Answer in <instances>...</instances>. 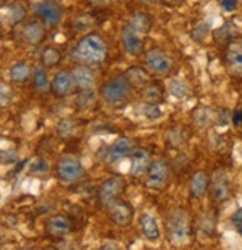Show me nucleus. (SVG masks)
Instances as JSON below:
<instances>
[{
  "instance_id": "nucleus-1",
  "label": "nucleus",
  "mask_w": 242,
  "mask_h": 250,
  "mask_svg": "<svg viewBox=\"0 0 242 250\" xmlns=\"http://www.w3.org/2000/svg\"><path fill=\"white\" fill-rule=\"evenodd\" d=\"M108 43L97 33H89L81 38L71 51V59L76 64L96 66L106 60Z\"/></svg>"
},
{
  "instance_id": "nucleus-2",
  "label": "nucleus",
  "mask_w": 242,
  "mask_h": 250,
  "mask_svg": "<svg viewBox=\"0 0 242 250\" xmlns=\"http://www.w3.org/2000/svg\"><path fill=\"white\" fill-rule=\"evenodd\" d=\"M165 228H166V235L168 240L175 244V246H181L184 244L190 235H191V220L187 211L177 208L169 211L165 220Z\"/></svg>"
},
{
  "instance_id": "nucleus-3",
  "label": "nucleus",
  "mask_w": 242,
  "mask_h": 250,
  "mask_svg": "<svg viewBox=\"0 0 242 250\" xmlns=\"http://www.w3.org/2000/svg\"><path fill=\"white\" fill-rule=\"evenodd\" d=\"M131 88H133V85L126 75H117L102 85L100 98L109 105H117L129 98Z\"/></svg>"
},
{
  "instance_id": "nucleus-4",
  "label": "nucleus",
  "mask_w": 242,
  "mask_h": 250,
  "mask_svg": "<svg viewBox=\"0 0 242 250\" xmlns=\"http://www.w3.org/2000/svg\"><path fill=\"white\" fill-rule=\"evenodd\" d=\"M33 14L39 21L43 22V26L50 29L57 27L64 15L60 3L54 2V0H40V2L35 3Z\"/></svg>"
},
{
  "instance_id": "nucleus-5",
  "label": "nucleus",
  "mask_w": 242,
  "mask_h": 250,
  "mask_svg": "<svg viewBox=\"0 0 242 250\" xmlns=\"http://www.w3.org/2000/svg\"><path fill=\"white\" fill-rule=\"evenodd\" d=\"M82 164L76 156L64 154L61 156L56 165V175L63 183H74L82 175Z\"/></svg>"
},
{
  "instance_id": "nucleus-6",
  "label": "nucleus",
  "mask_w": 242,
  "mask_h": 250,
  "mask_svg": "<svg viewBox=\"0 0 242 250\" xmlns=\"http://www.w3.org/2000/svg\"><path fill=\"white\" fill-rule=\"evenodd\" d=\"M224 62L226 69L232 77L242 78V38H232L227 41Z\"/></svg>"
},
{
  "instance_id": "nucleus-7",
  "label": "nucleus",
  "mask_w": 242,
  "mask_h": 250,
  "mask_svg": "<svg viewBox=\"0 0 242 250\" xmlns=\"http://www.w3.org/2000/svg\"><path fill=\"white\" fill-rule=\"evenodd\" d=\"M17 27L19 30L18 39L27 45H32V47H36V45H39L45 39V26H43V22L39 20L24 21V22H21V24H18Z\"/></svg>"
},
{
  "instance_id": "nucleus-8",
  "label": "nucleus",
  "mask_w": 242,
  "mask_h": 250,
  "mask_svg": "<svg viewBox=\"0 0 242 250\" xmlns=\"http://www.w3.org/2000/svg\"><path fill=\"white\" fill-rule=\"evenodd\" d=\"M120 39L123 43V48L126 53H129L130 56H139L144 50V33L139 32L136 27H133L127 22V24L123 26L121 33H120Z\"/></svg>"
},
{
  "instance_id": "nucleus-9",
  "label": "nucleus",
  "mask_w": 242,
  "mask_h": 250,
  "mask_svg": "<svg viewBox=\"0 0 242 250\" xmlns=\"http://www.w3.org/2000/svg\"><path fill=\"white\" fill-rule=\"evenodd\" d=\"M169 178V164L165 159H159V161L152 162L148 172L145 186L151 190H160L166 186Z\"/></svg>"
},
{
  "instance_id": "nucleus-10",
  "label": "nucleus",
  "mask_w": 242,
  "mask_h": 250,
  "mask_svg": "<svg viewBox=\"0 0 242 250\" xmlns=\"http://www.w3.org/2000/svg\"><path fill=\"white\" fill-rule=\"evenodd\" d=\"M123 188H124V180L120 175H115L112 178L103 181V185L100 186L99 193H97L99 206L108 208L118 198V195L121 193Z\"/></svg>"
},
{
  "instance_id": "nucleus-11",
  "label": "nucleus",
  "mask_w": 242,
  "mask_h": 250,
  "mask_svg": "<svg viewBox=\"0 0 242 250\" xmlns=\"http://www.w3.org/2000/svg\"><path fill=\"white\" fill-rule=\"evenodd\" d=\"M133 207L123 199H115L111 206L108 207V216L111 222L117 226H129L133 220Z\"/></svg>"
},
{
  "instance_id": "nucleus-12",
  "label": "nucleus",
  "mask_w": 242,
  "mask_h": 250,
  "mask_svg": "<svg viewBox=\"0 0 242 250\" xmlns=\"http://www.w3.org/2000/svg\"><path fill=\"white\" fill-rule=\"evenodd\" d=\"M145 64L151 72L157 75H166L172 69V60L166 53H163L159 48L149 50L145 54Z\"/></svg>"
},
{
  "instance_id": "nucleus-13",
  "label": "nucleus",
  "mask_w": 242,
  "mask_h": 250,
  "mask_svg": "<svg viewBox=\"0 0 242 250\" xmlns=\"http://www.w3.org/2000/svg\"><path fill=\"white\" fill-rule=\"evenodd\" d=\"M211 198L215 202H223L229 198L230 193V183L227 174L223 169H218L214 172V175L211 177Z\"/></svg>"
},
{
  "instance_id": "nucleus-14",
  "label": "nucleus",
  "mask_w": 242,
  "mask_h": 250,
  "mask_svg": "<svg viewBox=\"0 0 242 250\" xmlns=\"http://www.w3.org/2000/svg\"><path fill=\"white\" fill-rule=\"evenodd\" d=\"M76 87L72 71H60L54 75L53 81H51V90L53 93L58 98H66L69 96L74 88Z\"/></svg>"
},
{
  "instance_id": "nucleus-15",
  "label": "nucleus",
  "mask_w": 242,
  "mask_h": 250,
  "mask_svg": "<svg viewBox=\"0 0 242 250\" xmlns=\"http://www.w3.org/2000/svg\"><path fill=\"white\" fill-rule=\"evenodd\" d=\"M133 151H135V143H133V140L123 136V138H118L111 147L108 148L105 161L108 164H117L118 161H121L123 157L131 154Z\"/></svg>"
},
{
  "instance_id": "nucleus-16",
  "label": "nucleus",
  "mask_w": 242,
  "mask_h": 250,
  "mask_svg": "<svg viewBox=\"0 0 242 250\" xmlns=\"http://www.w3.org/2000/svg\"><path fill=\"white\" fill-rule=\"evenodd\" d=\"M72 229L71 220L63 214H54L45 222V232L53 238H64Z\"/></svg>"
},
{
  "instance_id": "nucleus-17",
  "label": "nucleus",
  "mask_w": 242,
  "mask_h": 250,
  "mask_svg": "<svg viewBox=\"0 0 242 250\" xmlns=\"http://www.w3.org/2000/svg\"><path fill=\"white\" fill-rule=\"evenodd\" d=\"M130 175L131 177H142L148 172L151 164H152V157L151 153L145 148H138L131 153L130 159Z\"/></svg>"
},
{
  "instance_id": "nucleus-18",
  "label": "nucleus",
  "mask_w": 242,
  "mask_h": 250,
  "mask_svg": "<svg viewBox=\"0 0 242 250\" xmlns=\"http://www.w3.org/2000/svg\"><path fill=\"white\" fill-rule=\"evenodd\" d=\"M75 84L79 90H92L96 85V78L93 75V72L89 69V66H82L78 64L75 69L72 71Z\"/></svg>"
},
{
  "instance_id": "nucleus-19",
  "label": "nucleus",
  "mask_w": 242,
  "mask_h": 250,
  "mask_svg": "<svg viewBox=\"0 0 242 250\" xmlns=\"http://www.w3.org/2000/svg\"><path fill=\"white\" fill-rule=\"evenodd\" d=\"M139 225H141L142 235L148 241H157L160 238V228H159L157 220L154 216H151L148 213L142 214L141 219H139Z\"/></svg>"
},
{
  "instance_id": "nucleus-20",
  "label": "nucleus",
  "mask_w": 242,
  "mask_h": 250,
  "mask_svg": "<svg viewBox=\"0 0 242 250\" xmlns=\"http://www.w3.org/2000/svg\"><path fill=\"white\" fill-rule=\"evenodd\" d=\"M208 185H209V180L205 171H196L190 180V192L193 195V198L199 199L202 198L206 190H208Z\"/></svg>"
},
{
  "instance_id": "nucleus-21",
  "label": "nucleus",
  "mask_w": 242,
  "mask_h": 250,
  "mask_svg": "<svg viewBox=\"0 0 242 250\" xmlns=\"http://www.w3.org/2000/svg\"><path fill=\"white\" fill-rule=\"evenodd\" d=\"M9 78L15 84H26L32 78V67L26 62H17L11 66Z\"/></svg>"
},
{
  "instance_id": "nucleus-22",
  "label": "nucleus",
  "mask_w": 242,
  "mask_h": 250,
  "mask_svg": "<svg viewBox=\"0 0 242 250\" xmlns=\"http://www.w3.org/2000/svg\"><path fill=\"white\" fill-rule=\"evenodd\" d=\"M27 18V9L21 2H12L8 6V22L9 26L17 27L21 22H24Z\"/></svg>"
},
{
  "instance_id": "nucleus-23",
  "label": "nucleus",
  "mask_w": 242,
  "mask_h": 250,
  "mask_svg": "<svg viewBox=\"0 0 242 250\" xmlns=\"http://www.w3.org/2000/svg\"><path fill=\"white\" fill-rule=\"evenodd\" d=\"M33 84L35 88L37 90L39 93H47L48 90L51 88V83L48 80V72L45 69V66H37L35 67L33 71Z\"/></svg>"
},
{
  "instance_id": "nucleus-24",
  "label": "nucleus",
  "mask_w": 242,
  "mask_h": 250,
  "mask_svg": "<svg viewBox=\"0 0 242 250\" xmlns=\"http://www.w3.org/2000/svg\"><path fill=\"white\" fill-rule=\"evenodd\" d=\"M129 81L131 83V85H144L148 83V75L147 72L142 69L141 66H133V67H130V69L124 74Z\"/></svg>"
},
{
  "instance_id": "nucleus-25",
  "label": "nucleus",
  "mask_w": 242,
  "mask_h": 250,
  "mask_svg": "<svg viewBox=\"0 0 242 250\" xmlns=\"http://www.w3.org/2000/svg\"><path fill=\"white\" fill-rule=\"evenodd\" d=\"M75 130H76V123L71 117H66L63 120H60V123L57 125V135L63 140L71 138V136L75 133Z\"/></svg>"
},
{
  "instance_id": "nucleus-26",
  "label": "nucleus",
  "mask_w": 242,
  "mask_h": 250,
  "mask_svg": "<svg viewBox=\"0 0 242 250\" xmlns=\"http://www.w3.org/2000/svg\"><path fill=\"white\" fill-rule=\"evenodd\" d=\"M129 22L133 27H136L139 32H142L144 35H147L149 32V27H151V20H149V17L145 15V14H142V12H135L133 15H131V18H130Z\"/></svg>"
},
{
  "instance_id": "nucleus-27",
  "label": "nucleus",
  "mask_w": 242,
  "mask_h": 250,
  "mask_svg": "<svg viewBox=\"0 0 242 250\" xmlns=\"http://www.w3.org/2000/svg\"><path fill=\"white\" fill-rule=\"evenodd\" d=\"M94 99H96L94 88H92V90H81V92L75 98V106L78 109H85V108H89L94 102Z\"/></svg>"
},
{
  "instance_id": "nucleus-28",
  "label": "nucleus",
  "mask_w": 242,
  "mask_h": 250,
  "mask_svg": "<svg viewBox=\"0 0 242 250\" xmlns=\"http://www.w3.org/2000/svg\"><path fill=\"white\" fill-rule=\"evenodd\" d=\"M169 92L173 98L177 99H183L188 95V84L183 80V78H178V80H173L170 84H169Z\"/></svg>"
},
{
  "instance_id": "nucleus-29",
  "label": "nucleus",
  "mask_w": 242,
  "mask_h": 250,
  "mask_svg": "<svg viewBox=\"0 0 242 250\" xmlns=\"http://www.w3.org/2000/svg\"><path fill=\"white\" fill-rule=\"evenodd\" d=\"M212 111L208 106H197L193 112V120L197 126H206L211 122Z\"/></svg>"
},
{
  "instance_id": "nucleus-30",
  "label": "nucleus",
  "mask_w": 242,
  "mask_h": 250,
  "mask_svg": "<svg viewBox=\"0 0 242 250\" xmlns=\"http://www.w3.org/2000/svg\"><path fill=\"white\" fill-rule=\"evenodd\" d=\"M60 59H61V56H60L58 50H56V48H53V47H47L45 50H43L42 57H40L42 64L45 66V67H53V66H56V64L60 62Z\"/></svg>"
},
{
  "instance_id": "nucleus-31",
  "label": "nucleus",
  "mask_w": 242,
  "mask_h": 250,
  "mask_svg": "<svg viewBox=\"0 0 242 250\" xmlns=\"http://www.w3.org/2000/svg\"><path fill=\"white\" fill-rule=\"evenodd\" d=\"M29 171H30V174H33V175H45V174H48V171H50V164H48L47 159L39 157V159H36L35 162H32Z\"/></svg>"
},
{
  "instance_id": "nucleus-32",
  "label": "nucleus",
  "mask_w": 242,
  "mask_h": 250,
  "mask_svg": "<svg viewBox=\"0 0 242 250\" xmlns=\"http://www.w3.org/2000/svg\"><path fill=\"white\" fill-rule=\"evenodd\" d=\"M236 27L232 24V22H227V24H224L223 27H220L214 32V38L217 41H230L232 38H235V32Z\"/></svg>"
},
{
  "instance_id": "nucleus-33",
  "label": "nucleus",
  "mask_w": 242,
  "mask_h": 250,
  "mask_svg": "<svg viewBox=\"0 0 242 250\" xmlns=\"http://www.w3.org/2000/svg\"><path fill=\"white\" fill-rule=\"evenodd\" d=\"M144 96H145L147 102H149V104H159L163 98L162 88L159 85H151L144 90Z\"/></svg>"
},
{
  "instance_id": "nucleus-34",
  "label": "nucleus",
  "mask_w": 242,
  "mask_h": 250,
  "mask_svg": "<svg viewBox=\"0 0 242 250\" xmlns=\"http://www.w3.org/2000/svg\"><path fill=\"white\" fill-rule=\"evenodd\" d=\"M14 99V92L9 85H6L5 83L0 84V104H2V108H6Z\"/></svg>"
},
{
  "instance_id": "nucleus-35",
  "label": "nucleus",
  "mask_w": 242,
  "mask_h": 250,
  "mask_svg": "<svg viewBox=\"0 0 242 250\" xmlns=\"http://www.w3.org/2000/svg\"><path fill=\"white\" fill-rule=\"evenodd\" d=\"M208 35H209V24H208V22H201V24L191 32V36H193V39L196 42L205 41Z\"/></svg>"
},
{
  "instance_id": "nucleus-36",
  "label": "nucleus",
  "mask_w": 242,
  "mask_h": 250,
  "mask_svg": "<svg viewBox=\"0 0 242 250\" xmlns=\"http://www.w3.org/2000/svg\"><path fill=\"white\" fill-rule=\"evenodd\" d=\"M144 114L147 119L149 120H156L162 116V111L159 108V104H149L147 102V105L144 106Z\"/></svg>"
},
{
  "instance_id": "nucleus-37",
  "label": "nucleus",
  "mask_w": 242,
  "mask_h": 250,
  "mask_svg": "<svg viewBox=\"0 0 242 250\" xmlns=\"http://www.w3.org/2000/svg\"><path fill=\"white\" fill-rule=\"evenodd\" d=\"M168 141L173 146V147H180L184 144V136L181 133V129L180 127H175L169 132L168 135Z\"/></svg>"
},
{
  "instance_id": "nucleus-38",
  "label": "nucleus",
  "mask_w": 242,
  "mask_h": 250,
  "mask_svg": "<svg viewBox=\"0 0 242 250\" xmlns=\"http://www.w3.org/2000/svg\"><path fill=\"white\" fill-rule=\"evenodd\" d=\"M230 220H232V223H233V228L236 229V232L242 237V208L236 210V211L232 214Z\"/></svg>"
},
{
  "instance_id": "nucleus-39",
  "label": "nucleus",
  "mask_w": 242,
  "mask_h": 250,
  "mask_svg": "<svg viewBox=\"0 0 242 250\" xmlns=\"http://www.w3.org/2000/svg\"><path fill=\"white\" fill-rule=\"evenodd\" d=\"M17 159H18L17 151H14V150H3L2 151V164L3 165H12L17 162Z\"/></svg>"
},
{
  "instance_id": "nucleus-40",
  "label": "nucleus",
  "mask_w": 242,
  "mask_h": 250,
  "mask_svg": "<svg viewBox=\"0 0 242 250\" xmlns=\"http://www.w3.org/2000/svg\"><path fill=\"white\" fill-rule=\"evenodd\" d=\"M238 0H222V3H220V6H222V9L224 12H235L238 9Z\"/></svg>"
},
{
  "instance_id": "nucleus-41",
  "label": "nucleus",
  "mask_w": 242,
  "mask_h": 250,
  "mask_svg": "<svg viewBox=\"0 0 242 250\" xmlns=\"http://www.w3.org/2000/svg\"><path fill=\"white\" fill-rule=\"evenodd\" d=\"M232 122H233V125L235 126H242V109H239V111H236L235 114H233V117H232Z\"/></svg>"
},
{
  "instance_id": "nucleus-42",
  "label": "nucleus",
  "mask_w": 242,
  "mask_h": 250,
  "mask_svg": "<svg viewBox=\"0 0 242 250\" xmlns=\"http://www.w3.org/2000/svg\"><path fill=\"white\" fill-rule=\"evenodd\" d=\"M100 249H121V247L115 243H103Z\"/></svg>"
},
{
  "instance_id": "nucleus-43",
  "label": "nucleus",
  "mask_w": 242,
  "mask_h": 250,
  "mask_svg": "<svg viewBox=\"0 0 242 250\" xmlns=\"http://www.w3.org/2000/svg\"><path fill=\"white\" fill-rule=\"evenodd\" d=\"M162 2H165V3H168V5H172V3H175V2H178V0H162Z\"/></svg>"
},
{
  "instance_id": "nucleus-44",
  "label": "nucleus",
  "mask_w": 242,
  "mask_h": 250,
  "mask_svg": "<svg viewBox=\"0 0 242 250\" xmlns=\"http://www.w3.org/2000/svg\"><path fill=\"white\" fill-rule=\"evenodd\" d=\"M142 2H145V3H152V2H156V0H142Z\"/></svg>"
}]
</instances>
